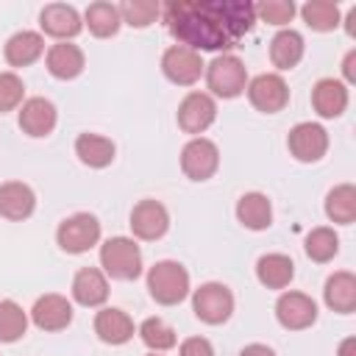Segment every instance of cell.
I'll return each instance as SVG.
<instances>
[{
	"label": "cell",
	"instance_id": "6da1fadb",
	"mask_svg": "<svg viewBox=\"0 0 356 356\" xmlns=\"http://www.w3.org/2000/svg\"><path fill=\"white\" fill-rule=\"evenodd\" d=\"M170 33L189 50H228L256 22V6L242 0H175L164 6Z\"/></svg>",
	"mask_w": 356,
	"mask_h": 356
},
{
	"label": "cell",
	"instance_id": "7a4b0ae2",
	"mask_svg": "<svg viewBox=\"0 0 356 356\" xmlns=\"http://www.w3.org/2000/svg\"><path fill=\"white\" fill-rule=\"evenodd\" d=\"M147 289L156 303L175 306L189 295V273L178 261H156L147 270Z\"/></svg>",
	"mask_w": 356,
	"mask_h": 356
},
{
	"label": "cell",
	"instance_id": "3957f363",
	"mask_svg": "<svg viewBox=\"0 0 356 356\" xmlns=\"http://www.w3.org/2000/svg\"><path fill=\"white\" fill-rule=\"evenodd\" d=\"M100 264L103 270L117 281H134L142 273V253L139 245L128 236H111L100 248Z\"/></svg>",
	"mask_w": 356,
	"mask_h": 356
},
{
	"label": "cell",
	"instance_id": "277c9868",
	"mask_svg": "<svg viewBox=\"0 0 356 356\" xmlns=\"http://www.w3.org/2000/svg\"><path fill=\"white\" fill-rule=\"evenodd\" d=\"M192 309L197 314V320L209 323V325H220L231 317L234 312V295L225 284H217V281H209L203 284L200 289H195L192 295Z\"/></svg>",
	"mask_w": 356,
	"mask_h": 356
},
{
	"label": "cell",
	"instance_id": "5b68a950",
	"mask_svg": "<svg viewBox=\"0 0 356 356\" xmlns=\"http://www.w3.org/2000/svg\"><path fill=\"white\" fill-rule=\"evenodd\" d=\"M206 81L217 97H236L245 92L248 72L236 56H217L206 70Z\"/></svg>",
	"mask_w": 356,
	"mask_h": 356
},
{
	"label": "cell",
	"instance_id": "8992f818",
	"mask_svg": "<svg viewBox=\"0 0 356 356\" xmlns=\"http://www.w3.org/2000/svg\"><path fill=\"white\" fill-rule=\"evenodd\" d=\"M56 239H58L61 250H67V253H86L100 239V222H97V217L83 214V211L72 214L58 225Z\"/></svg>",
	"mask_w": 356,
	"mask_h": 356
},
{
	"label": "cell",
	"instance_id": "52a82bcc",
	"mask_svg": "<svg viewBox=\"0 0 356 356\" xmlns=\"http://www.w3.org/2000/svg\"><path fill=\"white\" fill-rule=\"evenodd\" d=\"M220 167V150L214 142L197 136L192 142H186V147L181 150V170L186 172V178L192 181H206L217 172Z\"/></svg>",
	"mask_w": 356,
	"mask_h": 356
},
{
	"label": "cell",
	"instance_id": "ba28073f",
	"mask_svg": "<svg viewBox=\"0 0 356 356\" xmlns=\"http://www.w3.org/2000/svg\"><path fill=\"white\" fill-rule=\"evenodd\" d=\"M248 97L259 111L275 114L289 103V89L286 81L275 72H261L248 83Z\"/></svg>",
	"mask_w": 356,
	"mask_h": 356
},
{
	"label": "cell",
	"instance_id": "9c48e42d",
	"mask_svg": "<svg viewBox=\"0 0 356 356\" xmlns=\"http://www.w3.org/2000/svg\"><path fill=\"white\" fill-rule=\"evenodd\" d=\"M161 70H164V75L172 83L189 86V83H195L203 75V61H200V53L197 50H189L184 44H175V47H167L164 50Z\"/></svg>",
	"mask_w": 356,
	"mask_h": 356
},
{
	"label": "cell",
	"instance_id": "30bf717a",
	"mask_svg": "<svg viewBox=\"0 0 356 356\" xmlns=\"http://www.w3.org/2000/svg\"><path fill=\"white\" fill-rule=\"evenodd\" d=\"M289 153L298 159V161H317L325 156L328 150V134L323 125L317 122H298L292 131H289Z\"/></svg>",
	"mask_w": 356,
	"mask_h": 356
},
{
	"label": "cell",
	"instance_id": "8fae6325",
	"mask_svg": "<svg viewBox=\"0 0 356 356\" xmlns=\"http://www.w3.org/2000/svg\"><path fill=\"white\" fill-rule=\"evenodd\" d=\"M275 317L284 328L300 331L317 320V303L303 292H284L275 303Z\"/></svg>",
	"mask_w": 356,
	"mask_h": 356
},
{
	"label": "cell",
	"instance_id": "7c38bea8",
	"mask_svg": "<svg viewBox=\"0 0 356 356\" xmlns=\"http://www.w3.org/2000/svg\"><path fill=\"white\" fill-rule=\"evenodd\" d=\"M217 117V106L206 92H189L178 106V125L186 134H203Z\"/></svg>",
	"mask_w": 356,
	"mask_h": 356
},
{
	"label": "cell",
	"instance_id": "4fadbf2b",
	"mask_svg": "<svg viewBox=\"0 0 356 356\" xmlns=\"http://www.w3.org/2000/svg\"><path fill=\"white\" fill-rule=\"evenodd\" d=\"M170 225V214L159 200H139L131 211V231L139 239H159Z\"/></svg>",
	"mask_w": 356,
	"mask_h": 356
},
{
	"label": "cell",
	"instance_id": "5bb4252c",
	"mask_svg": "<svg viewBox=\"0 0 356 356\" xmlns=\"http://www.w3.org/2000/svg\"><path fill=\"white\" fill-rule=\"evenodd\" d=\"M31 320H33V325L42 328V331H61V328H67L70 320H72V306H70V300H67L64 295H53V292H50V295H42V298L33 303Z\"/></svg>",
	"mask_w": 356,
	"mask_h": 356
},
{
	"label": "cell",
	"instance_id": "9a60e30c",
	"mask_svg": "<svg viewBox=\"0 0 356 356\" xmlns=\"http://www.w3.org/2000/svg\"><path fill=\"white\" fill-rule=\"evenodd\" d=\"M39 25H42L44 33H50L56 39H72L83 28L81 14L72 6H67V3H50V6H44L42 14H39Z\"/></svg>",
	"mask_w": 356,
	"mask_h": 356
},
{
	"label": "cell",
	"instance_id": "2e32d148",
	"mask_svg": "<svg viewBox=\"0 0 356 356\" xmlns=\"http://www.w3.org/2000/svg\"><path fill=\"white\" fill-rule=\"evenodd\" d=\"M19 128L28 136H47L56 128V106L47 97H31L19 108Z\"/></svg>",
	"mask_w": 356,
	"mask_h": 356
},
{
	"label": "cell",
	"instance_id": "e0dca14e",
	"mask_svg": "<svg viewBox=\"0 0 356 356\" xmlns=\"http://www.w3.org/2000/svg\"><path fill=\"white\" fill-rule=\"evenodd\" d=\"M36 206V195L22 181H6L0 184V214L6 220H25L31 217Z\"/></svg>",
	"mask_w": 356,
	"mask_h": 356
},
{
	"label": "cell",
	"instance_id": "ac0fdd59",
	"mask_svg": "<svg viewBox=\"0 0 356 356\" xmlns=\"http://www.w3.org/2000/svg\"><path fill=\"white\" fill-rule=\"evenodd\" d=\"M312 106L320 117H339L348 108V86L334 78H323L312 89Z\"/></svg>",
	"mask_w": 356,
	"mask_h": 356
},
{
	"label": "cell",
	"instance_id": "d6986e66",
	"mask_svg": "<svg viewBox=\"0 0 356 356\" xmlns=\"http://www.w3.org/2000/svg\"><path fill=\"white\" fill-rule=\"evenodd\" d=\"M47 70L53 78L70 81L83 72V50L70 42H58L47 50Z\"/></svg>",
	"mask_w": 356,
	"mask_h": 356
},
{
	"label": "cell",
	"instance_id": "ffe728a7",
	"mask_svg": "<svg viewBox=\"0 0 356 356\" xmlns=\"http://www.w3.org/2000/svg\"><path fill=\"white\" fill-rule=\"evenodd\" d=\"M325 303L328 309L339 312V314H350L356 309V275L348 273V270H339L334 273L328 281H325Z\"/></svg>",
	"mask_w": 356,
	"mask_h": 356
},
{
	"label": "cell",
	"instance_id": "44dd1931",
	"mask_svg": "<svg viewBox=\"0 0 356 356\" xmlns=\"http://www.w3.org/2000/svg\"><path fill=\"white\" fill-rule=\"evenodd\" d=\"M72 298L81 306H100L108 298V281L100 270L95 267H83L78 270L75 281H72Z\"/></svg>",
	"mask_w": 356,
	"mask_h": 356
},
{
	"label": "cell",
	"instance_id": "7402d4cb",
	"mask_svg": "<svg viewBox=\"0 0 356 356\" xmlns=\"http://www.w3.org/2000/svg\"><path fill=\"white\" fill-rule=\"evenodd\" d=\"M95 331L108 345H122L134 337V320L122 309H103L95 317Z\"/></svg>",
	"mask_w": 356,
	"mask_h": 356
},
{
	"label": "cell",
	"instance_id": "603a6c76",
	"mask_svg": "<svg viewBox=\"0 0 356 356\" xmlns=\"http://www.w3.org/2000/svg\"><path fill=\"white\" fill-rule=\"evenodd\" d=\"M236 217L245 228L250 231H264L273 222V206L267 200V195L261 192H248L236 200Z\"/></svg>",
	"mask_w": 356,
	"mask_h": 356
},
{
	"label": "cell",
	"instance_id": "cb8c5ba5",
	"mask_svg": "<svg viewBox=\"0 0 356 356\" xmlns=\"http://www.w3.org/2000/svg\"><path fill=\"white\" fill-rule=\"evenodd\" d=\"M44 50V39L36 31H19L6 42V61L11 67H28L33 64Z\"/></svg>",
	"mask_w": 356,
	"mask_h": 356
},
{
	"label": "cell",
	"instance_id": "d4e9b609",
	"mask_svg": "<svg viewBox=\"0 0 356 356\" xmlns=\"http://www.w3.org/2000/svg\"><path fill=\"white\" fill-rule=\"evenodd\" d=\"M75 156L86 164V167H108L114 161V142L100 136V134H81L75 139Z\"/></svg>",
	"mask_w": 356,
	"mask_h": 356
},
{
	"label": "cell",
	"instance_id": "484cf974",
	"mask_svg": "<svg viewBox=\"0 0 356 356\" xmlns=\"http://www.w3.org/2000/svg\"><path fill=\"white\" fill-rule=\"evenodd\" d=\"M256 275L267 289H284L295 275V264L284 253H267L256 261Z\"/></svg>",
	"mask_w": 356,
	"mask_h": 356
},
{
	"label": "cell",
	"instance_id": "4316f807",
	"mask_svg": "<svg viewBox=\"0 0 356 356\" xmlns=\"http://www.w3.org/2000/svg\"><path fill=\"white\" fill-rule=\"evenodd\" d=\"M270 58L278 70H292L303 58V36L292 28H284L270 42Z\"/></svg>",
	"mask_w": 356,
	"mask_h": 356
},
{
	"label": "cell",
	"instance_id": "83f0119b",
	"mask_svg": "<svg viewBox=\"0 0 356 356\" xmlns=\"http://www.w3.org/2000/svg\"><path fill=\"white\" fill-rule=\"evenodd\" d=\"M325 214L339 225H350L356 220V186L353 184L334 186L325 195Z\"/></svg>",
	"mask_w": 356,
	"mask_h": 356
},
{
	"label": "cell",
	"instance_id": "f1b7e54d",
	"mask_svg": "<svg viewBox=\"0 0 356 356\" xmlns=\"http://www.w3.org/2000/svg\"><path fill=\"white\" fill-rule=\"evenodd\" d=\"M86 25H89V31L95 33V36H100V39H106V36H114L117 31H120V22H122V17H120V8L117 6H111V3H92L89 8H86Z\"/></svg>",
	"mask_w": 356,
	"mask_h": 356
},
{
	"label": "cell",
	"instance_id": "f546056e",
	"mask_svg": "<svg viewBox=\"0 0 356 356\" xmlns=\"http://www.w3.org/2000/svg\"><path fill=\"white\" fill-rule=\"evenodd\" d=\"M300 14H303L306 25L314 31H334L339 25V6L328 3V0H312L300 8Z\"/></svg>",
	"mask_w": 356,
	"mask_h": 356
},
{
	"label": "cell",
	"instance_id": "4dcf8cb0",
	"mask_svg": "<svg viewBox=\"0 0 356 356\" xmlns=\"http://www.w3.org/2000/svg\"><path fill=\"white\" fill-rule=\"evenodd\" d=\"M28 328V317L19 303L0 300V342H17Z\"/></svg>",
	"mask_w": 356,
	"mask_h": 356
},
{
	"label": "cell",
	"instance_id": "1f68e13d",
	"mask_svg": "<svg viewBox=\"0 0 356 356\" xmlns=\"http://www.w3.org/2000/svg\"><path fill=\"white\" fill-rule=\"evenodd\" d=\"M139 337H142V342L153 350V353H159V350H170L178 339H175V331L164 323V320H159V317H147L142 325H139Z\"/></svg>",
	"mask_w": 356,
	"mask_h": 356
},
{
	"label": "cell",
	"instance_id": "d6a6232c",
	"mask_svg": "<svg viewBox=\"0 0 356 356\" xmlns=\"http://www.w3.org/2000/svg\"><path fill=\"white\" fill-rule=\"evenodd\" d=\"M339 250V236L331 228H314L306 236V253L312 261H331Z\"/></svg>",
	"mask_w": 356,
	"mask_h": 356
},
{
	"label": "cell",
	"instance_id": "836d02e7",
	"mask_svg": "<svg viewBox=\"0 0 356 356\" xmlns=\"http://www.w3.org/2000/svg\"><path fill=\"white\" fill-rule=\"evenodd\" d=\"M120 8V17H122V22H128V25H134V28H147L156 17H159V3H153V0H125L122 6H117Z\"/></svg>",
	"mask_w": 356,
	"mask_h": 356
},
{
	"label": "cell",
	"instance_id": "e575fe53",
	"mask_svg": "<svg viewBox=\"0 0 356 356\" xmlns=\"http://www.w3.org/2000/svg\"><path fill=\"white\" fill-rule=\"evenodd\" d=\"M295 3H289V0H264V3H259L256 6V14L264 19V22H270V25H286L292 17H295Z\"/></svg>",
	"mask_w": 356,
	"mask_h": 356
},
{
	"label": "cell",
	"instance_id": "d590c367",
	"mask_svg": "<svg viewBox=\"0 0 356 356\" xmlns=\"http://www.w3.org/2000/svg\"><path fill=\"white\" fill-rule=\"evenodd\" d=\"M22 95H25V86H22L19 75H14V72H0V114L17 108V106L22 103Z\"/></svg>",
	"mask_w": 356,
	"mask_h": 356
},
{
	"label": "cell",
	"instance_id": "8d00e7d4",
	"mask_svg": "<svg viewBox=\"0 0 356 356\" xmlns=\"http://www.w3.org/2000/svg\"><path fill=\"white\" fill-rule=\"evenodd\" d=\"M178 356H214V348H211V342L203 339V337H189V339L181 342Z\"/></svg>",
	"mask_w": 356,
	"mask_h": 356
},
{
	"label": "cell",
	"instance_id": "74e56055",
	"mask_svg": "<svg viewBox=\"0 0 356 356\" xmlns=\"http://www.w3.org/2000/svg\"><path fill=\"white\" fill-rule=\"evenodd\" d=\"M342 72H345V78L353 83L356 81V50H350L348 56H345V61H342Z\"/></svg>",
	"mask_w": 356,
	"mask_h": 356
},
{
	"label": "cell",
	"instance_id": "f35d334b",
	"mask_svg": "<svg viewBox=\"0 0 356 356\" xmlns=\"http://www.w3.org/2000/svg\"><path fill=\"white\" fill-rule=\"evenodd\" d=\"M239 356H275V353H273L267 345H259V342H256V345L242 348V353H239Z\"/></svg>",
	"mask_w": 356,
	"mask_h": 356
},
{
	"label": "cell",
	"instance_id": "ab89813d",
	"mask_svg": "<svg viewBox=\"0 0 356 356\" xmlns=\"http://www.w3.org/2000/svg\"><path fill=\"white\" fill-rule=\"evenodd\" d=\"M339 356H356V337L342 339V345H339Z\"/></svg>",
	"mask_w": 356,
	"mask_h": 356
},
{
	"label": "cell",
	"instance_id": "60d3db41",
	"mask_svg": "<svg viewBox=\"0 0 356 356\" xmlns=\"http://www.w3.org/2000/svg\"><path fill=\"white\" fill-rule=\"evenodd\" d=\"M353 22H356V8H350L348 17H345V28H348L350 36H356V25H353Z\"/></svg>",
	"mask_w": 356,
	"mask_h": 356
},
{
	"label": "cell",
	"instance_id": "b9f144b4",
	"mask_svg": "<svg viewBox=\"0 0 356 356\" xmlns=\"http://www.w3.org/2000/svg\"><path fill=\"white\" fill-rule=\"evenodd\" d=\"M150 356H159V353H150Z\"/></svg>",
	"mask_w": 356,
	"mask_h": 356
}]
</instances>
